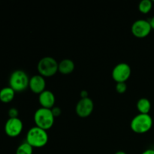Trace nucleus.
Returning a JSON list of instances; mask_svg holds the SVG:
<instances>
[{
    "label": "nucleus",
    "mask_w": 154,
    "mask_h": 154,
    "mask_svg": "<svg viewBox=\"0 0 154 154\" xmlns=\"http://www.w3.org/2000/svg\"><path fill=\"white\" fill-rule=\"evenodd\" d=\"M26 141L33 148L43 147L48 142V134L46 130H44L38 126H34L27 132Z\"/></svg>",
    "instance_id": "f257e3e1"
},
{
    "label": "nucleus",
    "mask_w": 154,
    "mask_h": 154,
    "mask_svg": "<svg viewBox=\"0 0 154 154\" xmlns=\"http://www.w3.org/2000/svg\"><path fill=\"white\" fill-rule=\"evenodd\" d=\"M54 117L51 109L40 108L35 112L34 122L35 126L41 128L44 130L51 129L54 124Z\"/></svg>",
    "instance_id": "f03ea898"
},
{
    "label": "nucleus",
    "mask_w": 154,
    "mask_h": 154,
    "mask_svg": "<svg viewBox=\"0 0 154 154\" xmlns=\"http://www.w3.org/2000/svg\"><path fill=\"white\" fill-rule=\"evenodd\" d=\"M153 126V119L149 114H138L132 119L131 129L137 134H144L150 130Z\"/></svg>",
    "instance_id": "7ed1b4c3"
},
{
    "label": "nucleus",
    "mask_w": 154,
    "mask_h": 154,
    "mask_svg": "<svg viewBox=\"0 0 154 154\" xmlns=\"http://www.w3.org/2000/svg\"><path fill=\"white\" fill-rule=\"evenodd\" d=\"M59 63L51 57H45L41 59L38 63V72L44 78L52 77L58 72Z\"/></svg>",
    "instance_id": "20e7f679"
},
{
    "label": "nucleus",
    "mask_w": 154,
    "mask_h": 154,
    "mask_svg": "<svg viewBox=\"0 0 154 154\" xmlns=\"http://www.w3.org/2000/svg\"><path fill=\"white\" fill-rule=\"evenodd\" d=\"M29 78L24 71L16 70L9 78V87L15 92H23L29 87Z\"/></svg>",
    "instance_id": "39448f33"
},
{
    "label": "nucleus",
    "mask_w": 154,
    "mask_h": 154,
    "mask_svg": "<svg viewBox=\"0 0 154 154\" xmlns=\"http://www.w3.org/2000/svg\"><path fill=\"white\" fill-rule=\"evenodd\" d=\"M132 69L127 63H121L116 65L112 70V78L117 83H126L130 78Z\"/></svg>",
    "instance_id": "423d86ee"
},
{
    "label": "nucleus",
    "mask_w": 154,
    "mask_h": 154,
    "mask_svg": "<svg viewBox=\"0 0 154 154\" xmlns=\"http://www.w3.org/2000/svg\"><path fill=\"white\" fill-rule=\"evenodd\" d=\"M152 28L149 20H138L132 23L131 31L133 35L138 38H144L149 35Z\"/></svg>",
    "instance_id": "0eeeda50"
},
{
    "label": "nucleus",
    "mask_w": 154,
    "mask_h": 154,
    "mask_svg": "<svg viewBox=\"0 0 154 154\" xmlns=\"http://www.w3.org/2000/svg\"><path fill=\"white\" fill-rule=\"evenodd\" d=\"M94 109V103L90 98L81 99L77 103L75 111L78 117L85 118L89 117Z\"/></svg>",
    "instance_id": "6e6552de"
},
{
    "label": "nucleus",
    "mask_w": 154,
    "mask_h": 154,
    "mask_svg": "<svg viewBox=\"0 0 154 154\" xmlns=\"http://www.w3.org/2000/svg\"><path fill=\"white\" fill-rule=\"evenodd\" d=\"M23 128V124L20 119L9 118L6 121L5 125V132L6 135L11 138L18 136L20 135Z\"/></svg>",
    "instance_id": "1a4fd4ad"
},
{
    "label": "nucleus",
    "mask_w": 154,
    "mask_h": 154,
    "mask_svg": "<svg viewBox=\"0 0 154 154\" xmlns=\"http://www.w3.org/2000/svg\"><path fill=\"white\" fill-rule=\"evenodd\" d=\"M29 87L32 93L35 94H40L45 90L46 81L45 78L40 75H33L29 78Z\"/></svg>",
    "instance_id": "9d476101"
},
{
    "label": "nucleus",
    "mask_w": 154,
    "mask_h": 154,
    "mask_svg": "<svg viewBox=\"0 0 154 154\" xmlns=\"http://www.w3.org/2000/svg\"><path fill=\"white\" fill-rule=\"evenodd\" d=\"M55 96L51 90H45L38 95V102L42 108L52 109L55 105Z\"/></svg>",
    "instance_id": "9b49d317"
},
{
    "label": "nucleus",
    "mask_w": 154,
    "mask_h": 154,
    "mask_svg": "<svg viewBox=\"0 0 154 154\" xmlns=\"http://www.w3.org/2000/svg\"><path fill=\"white\" fill-rule=\"evenodd\" d=\"M75 63L70 59H64L59 63L58 72L63 75H69L75 70Z\"/></svg>",
    "instance_id": "f8f14e48"
},
{
    "label": "nucleus",
    "mask_w": 154,
    "mask_h": 154,
    "mask_svg": "<svg viewBox=\"0 0 154 154\" xmlns=\"http://www.w3.org/2000/svg\"><path fill=\"white\" fill-rule=\"evenodd\" d=\"M16 92L10 87H6L0 90V101L2 103H9L14 99Z\"/></svg>",
    "instance_id": "ddd939ff"
},
{
    "label": "nucleus",
    "mask_w": 154,
    "mask_h": 154,
    "mask_svg": "<svg viewBox=\"0 0 154 154\" xmlns=\"http://www.w3.org/2000/svg\"><path fill=\"white\" fill-rule=\"evenodd\" d=\"M137 109L139 111V114H148L151 108V103L150 100L146 98H141L137 102Z\"/></svg>",
    "instance_id": "4468645a"
},
{
    "label": "nucleus",
    "mask_w": 154,
    "mask_h": 154,
    "mask_svg": "<svg viewBox=\"0 0 154 154\" xmlns=\"http://www.w3.org/2000/svg\"><path fill=\"white\" fill-rule=\"evenodd\" d=\"M153 8V2L150 0H142L138 4V10L141 13L146 14L151 11Z\"/></svg>",
    "instance_id": "2eb2a0df"
},
{
    "label": "nucleus",
    "mask_w": 154,
    "mask_h": 154,
    "mask_svg": "<svg viewBox=\"0 0 154 154\" xmlns=\"http://www.w3.org/2000/svg\"><path fill=\"white\" fill-rule=\"evenodd\" d=\"M33 147L26 141L22 143L17 148L16 154H32Z\"/></svg>",
    "instance_id": "dca6fc26"
},
{
    "label": "nucleus",
    "mask_w": 154,
    "mask_h": 154,
    "mask_svg": "<svg viewBox=\"0 0 154 154\" xmlns=\"http://www.w3.org/2000/svg\"><path fill=\"white\" fill-rule=\"evenodd\" d=\"M115 88L117 93L122 94L127 90V85L126 83H117Z\"/></svg>",
    "instance_id": "f3484780"
},
{
    "label": "nucleus",
    "mask_w": 154,
    "mask_h": 154,
    "mask_svg": "<svg viewBox=\"0 0 154 154\" xmlns=\"http://www.w3.org/2000/svg\"><path fill=\"white\" fill-rule=\"evenodd\" d=\"M18 114H19V111H18V110L17 109V108H11L9 109L8 111L9 118H17Z\"/></svg>",
    "instance_id": "a211bd4d"
},
{
    "label": "nucleus",
    "mask_w": 154,
    "mask_h": 154,
    "mask_svg": "<svg viewBox=\"0 0 154 154\" xmlns=\"http://www.w3.org/2000/svg\"><path fill=\"white\" fill-rule=\"evenodd\" d=\"M51 111H52L53 114H54V117H59V116L61 114L62 111H61V109H60L59 107H54V108L51 109Z\"/></svg>",
    "instance_id": "6ab92c4d"
},
{
    "label": "nucleus",
    "mask_w": 154,
    "mask_h": 154,
    "mask_svg": "<svg viewBox=\"0 0 154 154\" xmlns=\"http://www.w3.org/2000/svg\"><path fill=\"white\" fill-rule=\"evenodd\" d=\"M89 93L87 91V90H82L81 92V99H84V98H88Z\"/></svg>",
    "instance_id": "aec40b11"
},
{
    "label": "nucleus",
    "mask_w": 154,
    "mask_h": 154,
    "mask_svg": "<svg viewBox=\"0 0 154 154\" xmlns=\"http://www.w3.org/2000/svg\"><path fill=\"white\" fill-rule=\"evenodd\" d=\"M141 154H154L153 149H147V150H144Z\"/></svg>",
    "instance_id": "412c9836"
},
{
    "label": "nucleus",
    "mask_w": 154,
    "mask_h": 154,
    "mask_svg": "<svg viewBox=\"0 0 154 154\" xmlns=\"http://www.w3.org/2000/svg\"><path fill=\"white\" fill-rule=\"evenodd\" d=\"M149 23H150L152 29H154V16L149 20Z\"/></svg>",
    "instance_id": "4be33fe9"
},
{
    "label": "nucleus",
    "mask_w": 154,
    "mask_h": 154,
    "mask_svg": "<svg viewBox=\"0 0 154 154\" xmlns=\"http://www.w3.org/2000/svg\"><path fill=\"white\" fill-rule=\"evenodd\" d=\"M114 154H126V153H125L124 151H121V150H120V151L116 152V153Z\"/></svg>",
    "instance_id": "5701e85b"
}]
</instances>
